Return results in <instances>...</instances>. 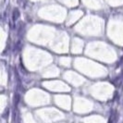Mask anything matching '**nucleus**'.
Returning a JSON list of instances; mask_svg holds the SVG:
<instances>
[]
</instances>
